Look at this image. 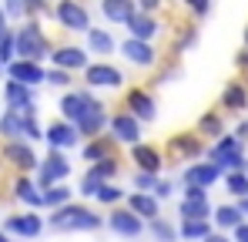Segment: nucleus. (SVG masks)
<instances>
[{
  "instance_id": "39448f33",
  "label": "nucleus",
  "mask_w": 248,
  "mask_h": 242,
  "mask_svg": "<svg viewBox=\"0 0 248 242\" xmlns=\"http://www.w3.org/2000/svg\"><path fill=\"white\" fill-rule=\"evenodd\" d=\"M64 31H71V34H87L94 24H91V10L84 7L81 0H57L54 3V14H50Z\"/></svg>"
},
{
  "instance_id": "2f4dec72",
  "label": "nucleus",
  "mask_w": 248,
  "mask_h": 242,
  "mask_svg": "<svg viewBox=\"0 0 248 242\" xmlns=\"http://www.w3.org/2000/svg\"><path fill=\"white\" fill-rule=\"evenodd\" d=\"M148 232L155 236V242H178V239H181V232H178L174 225H168V222H161V215L148 222Z\"/></svg>"
},
{
  "instance_id": "09e8293b",
  "label": "nucleus",
  "mask_w": 248,
  "mask_h": 242,
  "mask_svg": "<svg viewBox=\"0 0 248 242\" xmlns=\"http://www.w3.org/2000/svg\"><path fill=\"white\" fill-rule=\"evenodd\" d=\"M155 195H158V199H168V195H171V182H158Z\"/></svg>"
},
{
  "instance_id": "6e6552de",
  "label": "nucleus",
  "mask_w": 248,
  "mask_h": 242,
  "mask_svg": "<svg viewBox=\"0 0 248 242\" xmlns=\"http://www.w3.org/2000/svg\"><path fill=\"white\" fill-rule=\"evenodd\" d=\"M124 108L134 118H141L144 124H151V121L158 118V101H155L151 87H127L124 91Z\"/></svg>"
},
{
  "instance_id": "c9c22d12",
  "label": "nucleus",
  "mask_w": 248,
  "mask_h": 242,
  "mask_svg": "<svg viewBox=\"0 0 248 242\" xmlns=\"http://www.w3.org/2000/svg\"><path fill=\"white\" fill-rule=\"evenodd\" d=\"M10 61H17V31L14 27L0 37V68H7Z\"/></svg>"
},
{
  "instance_id": "f03ea898",
  "label": "nucleus",
  "mask_w": 248,
  "mask_h": 242,
  "mask_svg": "<svg viewBox=\"0 0 248 242\" xmlns=\"http://www.w3.org/2000/svg\"><path fill=\"white\" fill-rule=\"evenodd\" d=\"M17 31V57H31V61H50V51H54V44L50 37L44 34L41 20H24L20 27H14Z\"/></svg>"
},
{
  "instance_id": "79ce46f5",
  "label": "nucleus",
  "mask_w": 248,
  "mask_h": 242,
  "mask_svg": "<svg viewBox=\"0 0 248 242\" xmlns=\"http://www.w3.org/2000/svg\"><path fill=\"white\" fill-rule=\"evenodd\" d=\"M158 182H161V178H158L155 172H134V189H138V192H155Z\"/></svg>"
},
{
  "instance_id": "72a5a7b5",
  "label": "nucleus",
  "mask_w": 248,
  "mask_h": 242,
  "mask_svg": "<svg viewBox=\"0 0 248 242\" xmlns=\"http://www.w3.org/2000/svg\"><path fill=\"white\" fill-rule=\"evenodd\" d=\"M225 189L235 195V199H245L248 195V172L242 168V172H228L225 175Z\"/></svg>"
},
{
  "instance_id": "f3484780",
  "label": "nucleus",
  "mask_w": 248,
  "mask_h": 242,
  "mask_svg": "<svg viewBox=\"0 0 248 242\" xmlns=\"http://www.w3.org/2000/svg\"><path fill=\"white\" fill-rule=\"evenodd\" d=\"M3 232L20 236V239H37L44 232V219L37 215V208L20 212V215H10V219H3Z\"/></svg>"
},
{
  "instance_id": "a211bd4d",
  "label": "nucleus",
  "mask_w": 248,
  "mask_h": 242,
  "mask_svg": "<svg viewBox=\"0 0 248 242\" xmlns=\"http://www.w3.org/2000/svg\"><path fill=\"white\" fill-rule=\"evenodd\" d=\"M181 178H185V185H202V189H208L218 178H225V172H221V165H215V161L208 158V161H191Z\"/></svg>"
},
{
  "instance_id": "864d4df0",
  "label": "nucleus",
  "mask_w": 248,
  "mask_h": 242,
  "mask_svg": "<svg viewBox=\"0 0 248 242\" xmlns=\"http://www.w3.org/2000/svg\"><path fill=\"white\" fill-rule=\"evenodd\" d=\"M238 208H242V212H248V195H245V199H238Z\"/></svg>"
},
{
  "instance_id": "4c0bfd02",
  "label": "nucleus",
  "mask_w": 248,
  "mask_h": 242,
  "mask_svg": "<svg viewBox=\"0 0 248 242\" xmlns=\"http://www.w3.org/2000/svg\"><path fill=\"white\" fill-rule=\"evenodd\" d=\"M94 199L101 202V205H118V202L127 199V195H124V192L118 189V185H114V182H104V185L97 189V195H94Z\"/></svg>"
},
{
  "instance_id": "ea45409f",
  "label": "nucleus",
  "mask_w": 248,
  "mask_h": 242,
  "mask_svg": "<svg viewBox=\"0 0 248 242\" xmlns=\"http://www.w3.org/2000/svg\"><path fill=\"white\" fill-rule=\"evenodd\" d=\"M47 84H54V87H71L74 84V71H64V68H47Z\"/></svg>"
},
{
  "instance_id": "37998d69",
  "label": "nucleus",
  "mask_w": 248,
  "mask_h": 242,
  "mask_svg": "<svg viewBox=\"0 0 248 242\" xmlns=\"http://www.w3.org/2000/svg\"><path fill=\"white\" fill-rule=\"evenodd\" d=\"M24 138H27V141H41L44 138V128L37 124V111L24 115Z\"/></svg>"
},
{
  "instance_id": "3c124183",
  "label": "nucleus",
  "mask_w": 248,
  "mask_h": 242,
  "mask_svg": "<svg viewBox=\"0 0 248 242\" xmlns=\"http://www.w3.org/2000/svg\"><path fill=\"white\" fill-rule=\"evenodd\" d=\"M202 242H232V239H228V236H221V232H208Z\"/></svg>"
},
{
  "instance_id": "0eeeda50",
  "label": "nucleus",
  "mask_w": 248,
  "mask_h": 242,
  "mask_svg": "<svg viewBox=\"0 0 248 242\" xmlns=\"http://www.w3.org/2000/svg\"><path fill=\"white\" fill-rule=\"evenodd\" d=\"M67 175H71V161H67V155H64L61 148H50L47 158H41V165H37V185H41V189L61 185Z\"/></svg>"
},
{
  "instance_id": "9b49d317",
  "label": "nucleus",
  "mask_w": 248,
  "mask_h": 242,
  "mask_svg": "<svg viewBox=\"0 0 248 242\" xmlns=\"http://www.w3.org/2000/svg\"><path fill=\"white\" fill-rule=\"evenodd\" d=\"M3 158L10 161L20 175L37 172V165H41V158L34 155V148H31V141H27V138H10V141H3Z\"/></svg>"
},
{
  "instance_id": "a18cd8bd",
  "label": "nucleus",
  "mask_w": 248,
  "mask_h": 242,
  "mask_svg": "<svg viewBox=\"0 0 248 242\" xmlns=\"http://www.w3.org/2000/svg\"><path fill=\"white\" fill-rule=\"evenodd\" d=\"M3 10L10 17H24V0H3Z\"/></svg>"
},
{
  "instance_id": "6e6d98bb",
  "label": "nucleus",
  "mask_w": 248,
  "mask_h": 242,
  "mask_svg": "<svg viewBox=\"0 0 248 242\" xmlns=\"http://www.w3.org/2000/svg\"><path fill=\"white\" fill-rule=\"evenodd\" d=\"M245 47H248V24H245Z\"/></svg>"
},
{
  "instance_id": "e433bc0d",
  "label": "nucleus",
  "mask_w": 248,
  "mask_h": 242,
  "mask_svg": "<svg viewBox=\"0 0 248 242\" xmlns=\"http://www.w3.org/2000/svg\"><path fill=\"white\" fill-rule=\"evenodd\" d=\"M198 44V27L195 24H188V27H181V34H178V40H174V47H171V54L174 57H181L188 47H195Z\"/></svg>"
},
{
  "instance_id": "de8ad7c7",
  "label": "nucleus",
  "mask_w": 248,
  "mask_h": 242,
  "mask_svg": "<svg viewBox=\"0 0 248 242\" xmlns=\"http://www.w3.org/2000/svg\"><path fill=\"white\" fill-rule=\"evenodd\" d=\"M235 68H238V71H248V47H242V51L235 54Z\"/></svg>"
},
{
  "instance_id": "a19ab883",
  "label": "nucleus",
  "mask_w": 248,
  "mask_h": 242,
  "mask_svg": "<svg viewBox=\"0 0 248 242\" xmlns=\"http://www.w3.org/2000/svg\"><path fill=\"white\" fill-rule=\"evenodd\" d=\"M181 3H185V10H188L195 20H205L208 14H211V3H215V0H181Z\"/></svg>"
},
{
  "instance_id": "c03bdc74",
  "label": "nucleus",
  "mask_w": 248,
  "mask_h": 242,
  "mask_svg": "<svg viewBox=\"0 0 248 242\" xmlns=\"http://www.w3.org/2000/svg\"><path fill=\"white\" fill-rule=\"evenodd\" d=\"M185 199H191V202H208V192L202 189V185H188V189H185Z\"/></svg>"
},
{
  "instance_id": "412c9836",
  "label": "nucleus",
  "mask_w": 248,
  "mask_h": 242,
  "mask_svg": "<svg viewBox=\"0 0 248 242\" xmlns=\"http://www.w3.org/2000/svg\"><path fill=\"white\" fill-rule=\"evenodd\" d=\"M114 135L108 131V135H94V138H87L84 141V148H81V155L87 165H94V161H101V158H111L114 155Z\"/></svg>"
},
{
  "instance_id": "c85d7f7f",
  "label": "nucleus",
  "mask_w": 248,
  "mask_h": 242,
  "mask_svg": "<svg viewBox=\"0 0 248 242\" xmlns=\"http://www.w3.org/2000/svg\"><path fill=\"white\" fill-rule=\"evenodd\" d=\"M178 232H181L185 242H202L211 232V222L208 219H181V229Z\"/></svg>"
},
{
  "instance_id": "7c9ffc66",
  "label": "nucleus",
  "mask_w": 248,
  "mask_h": 242,
  "mask_svg": "<svg viewBox=\"0 0 248 242\" xmlns=\"http://www.w3.org/2000/svg\"><path fill=\"white\" fill-rule=\"evenodd\" d=\"M198 135H208V138H218L221 131H225V118L218 115V108L215 111H205L202 118H198V128H195Z\"/></svg>"
},
{
  "instance_id": "20e7f679",
  "label": "nucleus",
  "mask_w": 248,
  "mask_h": 242,
  "mask_svg": "<svg viewBox=\"0 0 248 242\" xmlns=\"http://www.w3.org/2000/svg\"><path fill=\"white\" fill-rule=\"evenodd\" d=\"M124 71L118 64H111L108 57H97V61H91L87 68H84V84L87 87H94V91H104V87H111V91H121L124 87Z\"/></svg>"
},
{
  "instance_id": "4468645a",
  "label": "nucleus",
  "mask_w": 248,
  "mask_h": 242,
  "mask_svg": "<svg viewBox=\"0 0 248 242\" xmlns=\"http://www.w3.org/2000/svg\"><path fill=\"white\" fill-rule=\"evenodd\" d=\"M3 71H7V78H10V81L31 84V87L47 84V68H44L41 61H31V57H17V61H10Z\"/></svg>"
},
{
  "instance_id": "aec40b11",
  "label": "nucleus",
  "mask_w": 248,
  "mask_h": 242,
  "mask_svg": "<svg viewBox=\"0 0 248 242\" xmlns=\"http://www.w3.org/2000/svg\"><path fill=\"white\" fill-rule=\"evenodd\" d=\"M124 27H127V37H141V40H155L161 34V20L155 14H148V10H138Z\"/></svg>"
},
{
  "instance_id": "a878e982",
  "label": "nucleus",
  "mask_w": 248,
  "mask_h": 242,
  "mask_svg": "<svg viewBox=\"0 0 248 242\" xmlns=\"http://www.w3.org/2000/svg\"><path fill=\"white\" fill-rule=\"evenodd\" d=\"M14 199L24 202L27 208H44V189L37 182H31L27 175H20V178L14 182Z\"/></svg>"
},
{
  "instance_id": "6ab92c4d",
  "label": "nucleus",
  "mask_w": 248,
  "mask_h": 242,
  "mask_svg": "<svg viewBox=\"0 0 248 242\" xmlns=\"http://www.w3.org/2000/svg\"><path fill=\"white\" fill-rule=\"evenodd\" d=\"M131 161H134V168L138 172H161V165H165V155L155 148V145H148V141H138V145H131Z\"/></svg>"
},
{
  "instance_id": "dca6fc26",
  "label": "nucleus",
  "mask_w": 248,
  "mask_h": 242,
  "mask_svg": "<svg viewBox=\"0 0 248 242\" xmlns=\"http://www.w3.org/2000/svg\"><path fill=\"white\" fill-rule=\"evenodd\" d=\"M168 155L181 158V161H191V158H198V155H205V141H202L198 131H178L168 141Z\"/></svg>"
},
{
  "instance_id": "ddd939ff",
  "label": "nucleus",
  "mask_w": 248,
  "mask_h": 242,
  "mask_svg": "<svg viewBox=\"0 0 248 242\" xmlns=\"http://www.w3.org/2000/svg\"><path fill=\"white\" fill-rule=\"evenodd\" d=\"M44 141H47L50 148H61V152H67V148L81 145V131H78V124H74V121L61 118V121H50V124L44 128Z\"/></svg>"
},
{
  "instance_id": "f8f14e48",
  "label": "nucleus",
  "mask_w": 248,
  "mask_h": 242,
  "mask_svg": "<svg viewBox=\"0 0 248 242\" xmlns=\"http://www.w3.org/2000/svg\"><path fill=\"white\" fill-rule=\"evenodd\" d=\"M108 229L114 236H121V239H141L144 236V219L138 212H131V208H111Z\"/></svg>"
},
{
  "instance_id": "423d86ee",
  "label": "nucleus",
  "mask_w": 248,
  "mask_h": 242,
  "mask_svg": "<svg viewBox=\"0 0 248 242\" xmlns=\"http://www.w3.org/2000/svg\"><path fill=\"white\" fill-rule=\"evenodd\" d=\"M118 54H121L127 64L141 68V71H151V68H158V61H161L158 47H155L151 40H141V37H127V40H121V44H118Z\"/></svg>"
},
{
  "instance_id": "5fc2aeb1",
  "label": "nucleus",
  "mask_w": 248,
  "mask_h": 242,
  "mask_svg": "<svg viewBox=\"0 0 248 242\" xmlns=\"http://www.w3.org/2000/svg\"><path fill=\"white\" fill-rule=\"evenodd\" d=\"M0 242H10V232H3V229H0Z\"/></svg>"
},
{
  "instance_id": "9d476101",
  "label": "nucleus",
  "mask_w": 248,
  "mask_h": 242,
  "mask_svg": "<svg viewBox=\"0 0 248 242\" xmlns=\"http://www.w3.org/2000/svg\"><path fill=\"white\" fill-rule=\"evenodd\" d=\"M3 108H14L20 115H31L37 111V94L31 84H20V81H3Z\"/></svg>"
},
{
  "instance_id": "bb28decb",
  "label": "nucleus",
  "mask_w": 248,
  "mask_h": 242,
  "mask_svg": "<svg viewBox=\"0 0 248 242\" xmlns=\"http://www.w3.org/2000/svg\"><path fill=\"white\" fill-rule=\"evenodd\" d=\"M0 135L10 141V138H24V115L14 111V108H3L0 111Z\"/></svg>"
},
{
  "instance_id": "4be33fe9",
  "label": "nucleus",
  "mask_w": 248,
  "mask_h": 242,
  "mask_svg": "<svg viewBox=\"0 0 248 242\" xmlns=\"http://www.w3.org/2000/svg\"><path fill=\"white\" fill-rule=\"evenodd\" d=\"M218 104H221L225 111H232V115L245 111L248 108V84L245 81H228L225 91H221V98H218Z\"/></svg>"
},
{
  "instance_id": "473e14b6",
  "label": "nucleus",
  "mask_w": 248,
  "mask_h": 242,
  "mask_svg": "<svg viewBox=\"0 0 248 242\" xmlns=\"http://www.w3.org/2000/svg\"><path fill=\"white\" fill-rule=\"evenodd\" d=\"M67 202H71V189H67L64 182L44 189V208H61V205H67Z\"/></svg>"
},
{
  "instance_id": "1a4fd4ad",
  "label": "nucleus",
  "mask_w": 248,
  "mask_h": 242,
  "mask_svg": "<svg viewBox=\"0 0 248 242\" xmlns=\"http://www.w3.org/2000/svg\"><path fill=\"white\" fill-rule=\"evenodd\" d=\"M108 131H111V135H114V141H121V145H138V141H141V131H144V121L134 118L127 108H121V111H114V115H111Z\"/></svg>"
},
{
  "instance_id": "49530a36",
  "label": "nucleus",
  "mask_w": 248,
  "mask_h": 242,
  "mask_svg": "<svg viewBox=\"0 0 248 242\" xmlns=\"http://www.w3.org/2000/svg\"><path fill=\"white\" fill-rule=\"evenodd\" d=\"M165 7V0H138V10H148V14H158Z\"/></svg>"
},
{
  "instance_id": "58836bf2",
  "label": "nucleus",
  "mask_w": 248,
  "mask_h": 242,
  "mask_svg": "<svg viewBox=\"0 0 248 242\" xmlns=\"http://www.w3.org/2000/svg\"><path fill=\"white\" fill-rule=\"evenodd\" d=\"M47 14H54V3L50 0H24V17L37 20V17H47Z\"/></svg>"
},
{
  "instance_id": "f257e3e1",
  "label": "nucleus",
  "mask_w": 248,
  "mask_h": 242,
  "mask_svg": "<svg viewBox=\"0 0 248 242\" xmlns=\"http://www.w3.org/2000/svg\"><path fill=\"white\" fill-rule=\"evenodd\" d=\"M47 225L57 229V232H94V229L108 225V219H101V215H97L94 208H87V205L67 202V205H61V208L50 212Z\"/></svg>"
},
{
  "instance_id": "5701e85b",
  "label": "nucleus",
  "mask_w": 248,
  "mask_h": 242,
  "mask_svg": "<svg viewBox=\"0 0 248 242\" xmlns=\"http://www.w3.org/2000/svg\"><path fill=\"white\" fill-rule=\"evenodd\" d=\"M138 14V0H101V17L108 24H127Z\"/></svg>"
},
{
  "instance_id": "8fccbe9b",
  "label": "nucleus",
  "mask_w": 248,
  "mask_h": 242,
  "mask_svg": "<svg viewBox=\"0 0 248 242\" xmlns=\"http://www.w3.org/2000/svg\"><path fill=\"white\" fill-rule=\"evenodd\" d=\"M235 242H248V222H242V225L235 229Z\"/></svg>"
},
{
  "instance_id": "cd10ccee",
  "label": "nucleus",
  "mask_w": 248,
  "mask_h": 242,
  "mask_svg": "<svg viewBox=\"0 0 248 242\" xmlns=\"http://www.w3.org/2000/svg\"><path fill=\"white\" fill-rule=\"evenodd\" d=\"M118 172H121V165H118V158L111 155V158H101V161H94V165H87L84 175H91V178H97V182H114Z\"/></svg>"
},
{
  "instance_id": "393cba45",
  "label": "nucleus",
  "mask_w": 248,
  "mask_h": 242,
  "mask_svg": "<svg viewBox=\"0 0 248 242\" xmlns=\"http://www.w3.org/2000/svg\"><path fill=\"white\" fill-rule=\"evenodd\" d=\"M127 208L138 212L144 222H151V219L161 215V199H158L155 192H131V195H127Z\"/></svg>"
},
{
  "instance_id": "b1692460",
  "label": "nucleus",
  "mask_w": 248,
  "mask_h": 242,
  "mask_svg": "<svg viewBox=\"0 0 248 242\" xmlns=\"http://www.w3.org/2000/svg\"><path fill=\"white\" fill-rule=\"evenodd\" d=\"M84 44H87V51L97 54V57H111V54L118 51V40H114V34H111L108 27H91V31L84 34Z\"/></svg>"
},
{
  "instance_id": "c756f323",
  "label": "nucleus",
  "mask_w": 248,
  "mask_h": 242,
  "mask_svg": "<svg viewBox=\"0 0 248 242\" xmlns=\"http://www.w3.org/2000/svg\"><path fill=\"white\" fill-rule=\"evenodd\" d=\"M242 215H245V212H242V208H238V205H218V208H215V215H211V219H215V222H218V229H238V225H242V222H245V219H242Z\"/></svg>"
},
{
  "instance_id": "f704fd0d",
  "label": "nucleus",
  "mask_w": 248,
  "mask_h": 242,
  "mask_svg": "<svg viewBox=\"0 0 248 242\" xmlns=\"http://www.w3.org/2000/svg\"><path fill=\"white\" fill-rule=\"evenodd\" d=\"M215 208L208 202H191V199H181V219H211Z\"/></svg>"
},
{
  "instance_id": "7ed1b4c3",
  "label": "nucleus",
  "mask_w": 248,
  "mask_h": 242,
  "mask_svg": "<svg viewBox=\"0 0 248 242\" xmlns=\"http://www.w3.org/2000/svg\"><path fill=\"white\" fill-rule=\"evenodd\" d=\"M208 158L215 161V165H221V172L228 175V172H242L245 168V138H238V135H218L215 138V145L208 148Z\"/></svg>"
},
{
  "instance_id": "2eb2a0df",
  "label": "nucleus",
  "mask_w": 248,
  "mask_h": 242,
  "mask_svg": "<svg viewBox=\"0 0 248 242\" xmlns=\"http://www.w3.org/2000/svg\"><path fill=\"white\" fill-rule=\"evenodd\" d=\"M50 64L54 68H64V71H84L91 64V51H84L78 44H57L50 51Z\"/></svg>"
},
{
  "instance_id": "603ef678",
  "label": "nucleus",
  "mask_w": 248,
  "mask_h": 242,
  "mask_svg": "<svg viewBox=\"0 0 248 242\" xmlns=\"http://www.w3.org/2000/svg\"><path fill=\"white\" fill-rule=\"evenodd\" d=\"M235 135H238V138H248V118L242 121V124H238V128H235Z\"/></svg>"
}]
</instances>
